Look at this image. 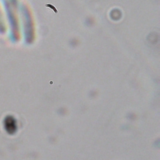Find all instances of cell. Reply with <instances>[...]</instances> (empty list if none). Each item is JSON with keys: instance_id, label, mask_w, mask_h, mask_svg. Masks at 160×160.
Segmentation results:
<instances>
[{"instance_id": "1", "label": "cell", "mask_w": 160, "mask_h": 160, "mask_svg": "<svg viewBox=\"0 0 160 160\" xmlns=\"http://www.w3.org/2000/svg\"><path fill=\"white\" fill-rule=\"evenodd\" d=\"M5 126L8 131L12 132L16 129V124L15 121L11 117H8L7 119L5 121Z\"/></svg>"}]
</instances>
